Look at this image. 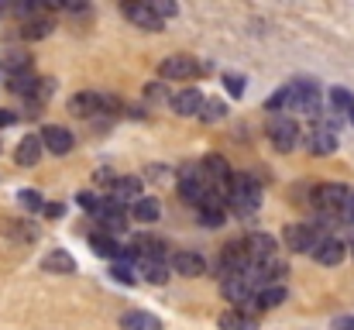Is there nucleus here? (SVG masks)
I'll return each mask as SVG.
<instances>
[{
	"mask_svg": "<svg viewBox=\"0 0 354 330\" xmlns=\"http://www.w3.org/2000/svg\"><path fill=\"white\" fill-rule=\"evenodd\" d=\"M348 186H341V183H324V186H317L313 190V207L324 214V217H341V210H344V203H348Z\"/></svg>",
	"mask_w": 354,
	"mask_h": 330,
	"instance_id": "1",
	"label": "nucleus"
},
{
	"mask_svg": "<svg viewBox=\"0 0 354 330\" xmlns=\"http://www.w3.org/2000/svg\"><path fill=\"white\" fill-rule=\"evenodd\" d=\"M282 237H286V248H289V251H299V255H303V251L313 255L317 244L324 241V234H320L313 223H289Z\"/></svg>",
	"mask_w": 354,
	"mask_h": 330,
	"instance_id": "2",
	"label": "nucleus"
},
{
	"mask_svg": "<svg viewBox=\"0 0 354 330\" xmlns=\"http://www.w3.org/2000/svg\"><path fill=\"white\" fill-rule=\"evenodd\" d=\"M268 138L279 152H292L299 145V124L289 120V117H272L268 120Z\"/></svg>",
	"mask_w": 354,
	"mask_h": 330,
	"instance_id": "3",
	"label": "nucleus"
},
{
	"mask_svg": "<svg viewBox=\"0 0 354 330\" xmlns=\"http://www.w3.org/2000/svg\"><path fill=\"white\" fill-rule=\"evenodd\" d=\"M38 138H41L45 152H52V155H69L73 145H76L73 131H69V127H59V124H45V127L38 131Z\"/></svg>",
	"mask_w": 354,
	"mask_h": 330,
	"instance_id": "4",
	"label": "nucleus"
},
{
	"mask_svg": "<svg viewBox=\"0 0 354 330\" xmlns=\"http://www.w3.org/2000/svg\"><path fill=\"white\" fill-rule=\"evenodd\" d=\"M93 220L104 227V234H120L124 227H127V220H124V207H120L114 196H107V200H100V207H97V214H93Z\"/></svg>",
	"mask_w": 354,
	"mask_h": 330,
	"instance_id": "5",
	"label": "nucleus"
},
{
	"mask_svg": "<svg viewBox=\"0 0 354 330\" xmlns=\"http://www.w3.org/2000/svg\"><path fill=\"white\" fill-rule=\"evenodd\" d=\"M203 66H196V59L189 55H169L162 66H158V76L162 80H193Z\"/></svg>",
	"mask_w": 354,
	"mask_h": 330,
	"instance_id": "6",
	"label": "nucleus"
},
{
	"mask_svg": "<svg viewBox=\"0 0 354 330\" xmlns=\"http://www.w3.org/2000/svg\"><path fill=\"white\" fill-rule=\"evenodd\" d=\"M124 17H127L131 24L145 28V31H162V28H165V21L155 14L151 3H124Z\"/></svg>",
	"mask_w": 354,
	"mask_h": 330,
	"instance_id": "7",
	"label": "nucleus"
},
{
	"mask_svg": "<svg viewBox=\"0 0 354 330\" xmlns=\"http://www.w3.org/2000/svg\"><path fill=\"white\" fill-rule=\"evenodd\" d=\"M244 248H248V258L254 265H261V262H268V258L279 255V244H275L272 234H248L244 237Z\"/></svg>",
	"mask_w": 354,
	"mask_h": 330,
	"instance_id": "8",
	"label": "nucleus"
},
{
	"mask_svg": "<svg viewBox=\"0 0 354 330\" xmlns=\"http://www.w3.org/2000/svg\"><path fill=\"white\" fill-rule=\"evenodd\" d=\"M169 265H172L176 275H186V279H196V275L207 272V262H203L200 255H193V251H176V255L169 258Z\"/></svg>",
	"mask_w": 354,
	"mask_h": 330,
	"instance_id": "9",
	"label": "nucleus"
},
{
	"mask_svg": "<svg viewBox=\"0 0 354 330\" xmlns=\"http://www.w3.org/2000/svg\"><path fill=\"white\" fill-rule=\"evenodd\" d=\"M41 152H45L41 138H38V134H28V138H21V145L14 148V162H17L21 169H31V165H38Z\"/></svg>",
	"mask_w": 354,
	"mask_h": 330,
	"instance_id": "10",
	"label": "nucleus"
},
{
	"mask_svg": "<svg viewBox=\"0 0 354 330\" xmlns=\"http://www.w3.org/2000/svg\"><path fill=\"white\" fill-rule=\"evenodd\" d=\"M224 296H227L237 310L244 313V306H248V303H254V296H258V293L244 282V275H234V279H224Z\"/></svg>",
	"mask_w": 354,
	"mask_h": 330,
	"instance_id": "11",
	"label": "nucleus"
},
{
	"mask_svg": "<svg viewBox=\"0 0 354 330\" xmlns=\"http://www.w3.org/2000/svg\"><path fill=\"white\" fill-rule=\"evenodd\" d=\"M344 251H348V244L341 241V237H324L320 244H317V251H313V258L320 262V265H341L344 262Z\"/></svg>",
	"mask_w": 354,
	"mask_h": 330,
	"instance_id": "12",
	"label": "nucleus"
},
{
	"mask_svg": "<svg viewBox=\"0 0 354 330\" xmlns=\"http://www.w3.org/2000/svg\"><path fill=\"white\" fill-rule=\"evenodd\" d=\"M203 93L200 90H183V93H176L172 97V110L179 113V117H196V113H203Z\"/></svg>",
	"mask_w": 354,
	"mask_h": 330,
	"instance_id": "13",
	"label": "nucleus"
},
{
	"mask_svg": "<svg viewBox=\"0 0 354 330\" xmlns=\"http://www.w3.org/2000/svg\"><path fill=\"white\" fill-rule=\"evenodd\" d=\"M69 110H73L76 117H93V113L104 110V97L93 93V90H83V93H76V97L69 100Z\"/></svg>",
	"mask_w": 354,
	"mask_h": 330,
	"instance_id": "14",
	"label": "nucleus"
},
{
	"mask_svg": "<svg viewBox=\"0 0 354 330\" xmlns=\"http://www.w3.org/2000/svg\"><path fill=\"white\" fill-rule=\"evenodd\" d=\"M306 148L313 155H334L337 152V134L327 131V127H317L313 134H306Z\"/></svg>",
	"mask_w": 354,
	"mask_h": 330,
	"instance_id": "15",
	"label": "nucleus"
},
{
	"mask_svg": "<svg viewBox=\"0 0 354 330\" xmlns=\"http://www.w3.org/2000/svg\"><path fill=\"white\" fill-rule=\"evenodd\" d=\"M41 268L52 272V275H73V272H76V258H73L69 251H48V255L41 258Z\"/></svg>",
	"mask_w": 354,
	"mask_h": 330,
	"instance_id": "16",
	"label": "nucleus"
},
{
	"mask_svg": "<svg viewBox=\"0 0 354 330\" xmlns=\"http://www.w3.org/2000/svg\"><path fill=\"white\" fill-rule=\"evenodd\" d=\"M120 330H162V320L145 310H127L120 317Z\"/></svg>",
	"mask_w": 354,
	"mask_h": 330,
	"instance_id": "17",
	"label": "nucleus"
},
{
	"mask_svg": "<svg viewBox=\"0 0 354 330\" xmlns=\"http://www.w3.org/2000/svg\"><path fill=\"white\" fill-rule=\"evenodd\" d=\"M111 193H114V200H141V179L138 176H118L114 183H111Z\"/></svg>",
	"mask_w": 354,
	"mask_h": 330,
	"instance_id": "18",
	"label": "nucleus"
},
{
	"mask_svg": "<svg viewBox=\"0 0 354 330\" xmlns=\"http://www.w3.org/2000/svg\"><path fill=\"white\" fill-rule=\"evenodd\" d=\"M286 286L282 282H272V286H265V289H258V296H254V306L258 310H272V306H282L286 303Z\"/></svg>",
	"mask_w": 354,
	"mask_h": 330,
	"instance_id": "19",
	"label": "nucleus"
},
{
	"mask_svg": "<svg viewBox=\"0 0 354 330\" xmlns=\"http://www.w3.org/2000/svg\"><path fill=\"white\" fill-rule=\"evenodd\" d=\"M138 275L151 286L169 282V262H138Z\"/></svg>",
	"mask_w": 354,
	"mask_h": 330,
	"instance_id": "20",
	"label": "nucleus"
},
{
	"mask_svg": "<svg viewBox=\"0 0 354 330\" xmlns=\"http://www.w3.org/2000/svg\"><path fill=\"white\" fill-rule=\"evenodd\" d=\"M158 214H162V207H158V200H151V196H141V200L131 203V217L141 220V223H155Z\"/></svg>",
	"mask_w": 354,
	"mask_h": 330,
	"instance_id": "21",
	"label": "nucleus"
},
{
	"mask_svg": "<svg viewBox=\"0 0 354 330\" xmlns=\"http://www.w3.org/2000/svg\"><path fill=\"white\" fill-rule=\"evenodd\" d=\"M90 244H93V251H97L100 258H114V262H120V244L111 237V234L97 230V234H90Z\"/></svg>",
	"mask_w": 354,
	"mask_h": 330,
	"instance_id": "22",
	"label": "nucleus"
},
{
	"mask_svg": "<svg viewBox=\"0 0 354 330\" xmlns=\"http://www.w3.org/2000/svg\"><path fill=\"white\" fill-rule=\"evenodd\" d=\"M0 66H3V73H10V80H17V76L31 73V55H24V52H7Z\"/></svg>",
	"mask_w": 354,
	"mask_h": 330,
	"instance_id": "23",
	"label": "nucleus"
},
{
	"mask_svg": "<svg viewBox=\"0 0 354 330\" xmlns=\"http://www.w3.org/2000/svg\"><path fill=\"white\" fill-rule=\"evenodd\" d=\"M330 107L337 110V113H348V117H351L354 113V93L351 90H341V86L330 90Z\"/></svg>",
	"mask_w": 354,
	"mask_h": 330,
	"instance_id": "24",
	"label": "nucleus"
},
{
	"mask_svg": "<svg viewBox=\"0 0 354 330\" xmlns=\"http://www.w3.org/2000/svg\"><path fill=\"white\" fill-rule=\"evenodd\" d=\"M221 330H254V327H251V320H248L241 310H227V313L221 317Z\"/></svg>",
	"mask_w": 354,
	"mask_h": 330,
	"instance_id": "25",
	"label": "nucleus"
},
{
	"mask_svg": "<svg viewBox=\"0 0 354 330\" xmlns=\"http://www.w3.org/2000/svg\"><path fill=\"white\" fill-rule=\"evenodd\" d=\"M17 203H21L24 210H31V214L45 210V200H41V193H38V190H21V193H17Z\"/></svg>",
	"mask_w": 354,
	"mask_h": 330,
	"instance_id": "26",
	"label": "nucleus"
},
{
	"mask_svg": "<svg viewBox=\"0 0 354 330\" xmlns=\"http://www.w3.org/2000/svg\"><path fill=\"white\" fill-rule=\"evenodd\" d=\"M21 35H24V38H48V35H52V21H45V17H38V21H28Z\"/></svg>",
	"mask_w": 354,
	"mask_h": 330,
	"instance_id": "27",
	"label": "nucleus"
},
{
	"mask_svg": "<svg viewBox=\"0 0 354 330\" xmlns=\"http://www.w3.org/2000/svg\"><path fill=\"white\" fill-rule=\"evenodd\" d=\"M111 279H118L120 286H134V282H138V272H134L127 262H114V268H111Z\"/></svg>",
	"mask_w": 354,
	"mask_h": 330,
	"instance_id": "28",
	"label": "nucleus"
},
{
	"mask_svg": "<svg viewBox=\"0 0 354 330\" xmlns=\"http://www.w3.org/2000/svg\"><path fill=\"white\" fill-rule=\"evenodd\" d=\"M244 83H248V80H244L241 73H224V86H227L231 97H244Z\"/></svg>",
	"mask_w": 354,
	"mask_h": 330,
	"instance_id": "29",
	"label": "nucleus"
},
{
	"mask_svg": "<svg viewBox=\"0 0 354 330\" xmlns=\"http://www.w3.org/2000/svg\"><path fill=\"white\" fill-rule=\"evenodd\" d=\"M200 117H203V120H221V117H227V107H224V100H207Z\"/></svg>",
	"mask_w": 354,
	"mask_h": 330,
	"instance_id": "30",
	"label": "nucleus"
},
{
	"mask_svg": "<svg viewBox=\"0 0 354 330\" xmlns=\"http://www.w3.org/2000/svg\"><path fill=\"white\" fill-rule=\"evenodd\" d=\"M268 110H272V113L289 110V86H282L279 93H272V97H268Z\"/></svg>",
	"mask_w": 354,
	"mask_h": 330,
	"instance_id": "31",
	"label": "nucleus"
},
{
	"mask_svg": "<svg viewBox=\"0 0 354 330\" xmlns=\"http://www.w3.org/2000/svg\"><path fill=\"white\" fill-rule=\"evenodd\" d=\"M76 203H80L83 210H90V214H97V207H100V196H97V193H86V190H83V193L76 196Z\"/></svg>",
	"mask_w": 354,
	"mask_h": 330,
	"instance_id": "32",
	"label": "nucleus"
},
{
	"mask_svg": "<svg viewBox=\"0 0 354 330\" xmlns=\"http://www.w3.org/2000/svg\"><path fill=\"white\" fill-rule=\"evenodd\" d=\"M151 7H155V14H158L162 21H165V17H176V10H179L176 3H165V0H158V3H151Z\"/></svg>",
	"mask_w": 354,
	"mask_h": 330,
	"instance_id": "33",
	"label": "nucleus"
},
{
	"mask_svg": "<svg viewBox=\"0 0 354 330\" xmlns=\"http://www.w3.org/2000/svg\"><path fill=\"white\" fill-rule=\"evenodd\" d=\"M341 223H354V190L348 193V203H344V210H341Z\"/></svg>",
	"mask_w": 354,
	"mask_h": 330,
	"instance_id": "34",
	"label": "nucleus"
},
{
	"mask_svg": "<svg viewBox=\"0 0 354 330\" xmlns=\"http://www.w3.org/2000/svg\"><path fill=\"white\" fill-rule=\"evenodd\" d=\"M41 214H45V217H62V203H45V210H41Z\"/></svg>",
	"mask_w": 354,
	"mask_h": 330,
	"instance_id": "35",
	"label": "nucleus"
},
{
	"mask_svg": "<svg viewBox=\"0 0 354 330\" xmlns=\"http://www.w3.org/2000/svg\"><path fill=\"white\" fill-rule=\"evenodd\" d=\"M334 330H354V317H337V320H334Z\"/></svg>",
	"mask_w": 354,
	"mask_h": 330,
	"instance_id": "36",
	"label": "nucleus"
},
{
	"mask_svg": "<svg viewBox=\"0 0 354 330\" xmlns=\"http://www.w3.org/2000/svg\"><path fill=\"white\" fill-rule=\"evenodd\" d=\"M14 10H17V14H24V17H28V14L35 17V14H38V3H17Z\"/></svg>",
	"mask_w": 354,
	"mask_h": 330,
	"instance_id": "37",
	"label": "nucleus"
},
{
	"mask_svg": "<svg viewBox=\"0 0 354 330\" xmlns=\"http://www.w3.org/2000/svg\"><path fill=\"white\" fill-rule=\"evenodd\" d=\"M17 120V113H10V110H0V127H7V124H14Z\"/></svg>",
	"mask_w": 354,
	"mask_h": 330,
	"instance_id": "38",
	"label": "nucleus"
},
{
	"mask_svg": "<svg viewBox=\"0 0 354 330\" xmlns=\"http://www.w3.org/2000/svg\"><path fill=\"white\" fill-rule=\"evenodd\" d=\"M3 14H7V7H3V3H0V21H3Z\"/></svg>",
	"mask_w": 354,
	"mask_h": 330,
	"instance_id": "39",
	"label": "nucleus"
},
{
	"mask_svg": "<svg viewBox=\"0 0 354 330\" xmlns=\"http://www.w3.org/2000/svg\"><path fill=\"white\" fill-rule=\"evenodd\" d=\"M351 124H354V113H351Z\"/></svg>",
	"mask_w": 354,
	"mask_h": 330,
	"instance_id": "40",
	"label": "nucleus"
}]
</instances>
